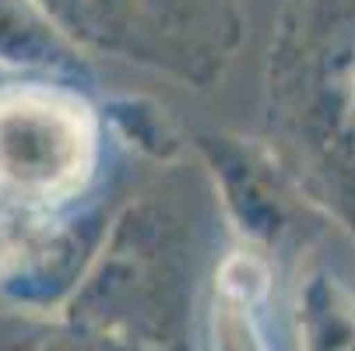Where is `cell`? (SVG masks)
<instances>
[{
    "instance_id": "obj_1",
    "label": "cell",
    "mask_w": 355,
    "mask_h": 351,
    "mask_svg": "<svg viewBox=\"0 0 355 351\" xmlns=\"http://www.w3.org/2000/svg\"><path fill=\"white\" fill-rule=\"evenodd\" d=\"M190 291V232L176 200L134 204L106 239L71 303V323L106 344L166 348Z\"/></svg>"
},
{
    "instance_id": "obj_2",
    "label": "cell",
    "mask_w": 355,
    "mask_h": 351,
    "mask_svg": "<svg viewBox=\"0 0 355 351\" xmlns=\"http://www.w3.org/2000/svg\"><path fill=\"white\" fill-rule=\"evenodd\" d=\"M103 39L134 60L208 84L243 35V0H88Z\"/></svg>"
},
{
    "instance_id": "obj_3",
    "label": "cell",
    "mask_w": 355,
    "mask_h": 351,
    "mask_svg": "<svg viewBox=\"0 0 355 351\" xmlns=\"http://www.w3.org/2000/svg\"><path fill=\"white\" fill-rule=\"evenodd\" d=\"M92 130L85 113L60 95H0V193L15 200H57L88 172Z\"/></svg>"
},
{
    "instance_id": "obj_4",
    "label": "cell",
    "mask_w": 355,
    "mask_h": 351,
    "mask_svg": "<svg viewBox=\"0 0 355 351\" xmlns=\"http://www.w3.org/2000/svg\"><path fill=\"white\" fill-rule=\"evenodd\" d=\"M299 351H355V291L331 278L310 274L299 288Z\"/></svg>"
},
{
    "instance_id": "obj_5",
    "label": "cell",
    "mask_w": 355,
    "mask_h": 351,
    "mask_svg": "<svg viewBox=\"0 0 355 351\" xmlns=\"http://www.w3.org/2000/svg\"><path fill=\"white\" fill-rule=\"evenodd\" d=\"M331 28L324 57L327 106L334 113V127L355 141V0H345V8L331 18Z\"/></svg>"
},
{
    "instance_id": "obj_6",
    "label": "cell",
    "mask_w": 355,
    "mask_h": 351,
    "mask_svg": "<svg viewBox=\"0 0 355 351\" xmlns=\"http://www.w3.org/2000/svg\"><path fill=\"white\" fill-rule=\"evenodd\" d=\"M250 267L243 264V281ZM236 278V267L222 274V288L215 298V313H211V351H271L261 323L253 316V285H243Z\"/></svg>"
},
{
    "instance_id": "obj_7",
    "label": "cell",
    "mask_w": 355,
    "mask_h": 351,
    "mask_svg": "<svg viewBox=\"0 0 355 351\" xmlns=\"http://www.w3.org/2000/svg\"><path fill=\"white\" fill-rule=\"evenodd\" d=\"M113 344L85 334L81 327H46V323H0V351H106Z\"/></svg>"
},
{
    "instance_id": "obj_8",
    "label": "cell",
    "mask_w": 355,
    "mask_h": 351,
    "mask_svg": "<svg viewBox=\"0 0 355 351\" xmlns=\"http://www.w3.org/2000/svg\"><path fill=\"white\" fill-rule=\"evenodd\" d=\"M35 4H42L53 18H81V11H85V0H35Z\"/></svg>"
}]
</instances>
